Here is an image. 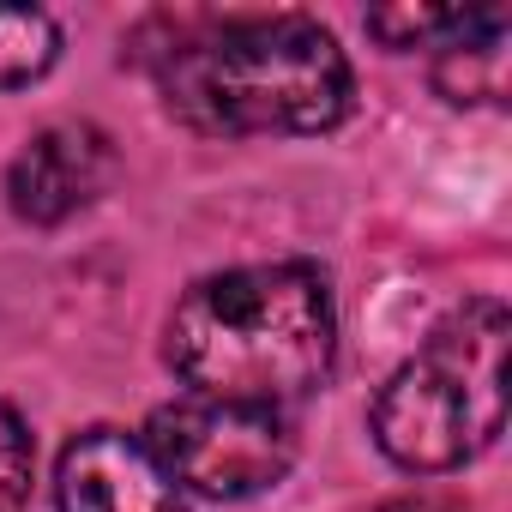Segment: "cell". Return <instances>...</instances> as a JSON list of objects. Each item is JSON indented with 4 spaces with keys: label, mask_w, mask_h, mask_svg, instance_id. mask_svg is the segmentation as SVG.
I'll list each match as a JSON object with an SVG mask.
<instances>
[{
    "label": "cell",
    "mask_w": 512,
    "mask_h": 512,
    "mask_svg": "<svg viewBox=\"0 0 512 512\" xmlns=\"http://www.w3.org/2000/svg\"><path fill=\"white\" fill-rule=\"evenodd\" d=\"M145 446L175 476L181 494L205 500H247L284 482L296 464V428L284 410L266 404H223V398H181L151 416Z\"/></svg>",
    "instance_id": "4"
},
{
    "label": "cell",
    "mask_w": 512,
    "mask_h": 512,
    "mask_svg": "<svg viewBox=\"0 0 512 512\" xmlns=\"http://www.w3.org/2000/svg\"><path fill=\"white\" fill-rule=\"evenodd\" d=\"M464 13H440V7H404V13H368V31L386 49H416V43H446L458 31Z\"/></svg>",
    "instance_id": "9"
},
{
    "label": "cell",
    "mask_w": 512,
    "mask_h": 512,
    "mask_svg": "<svg viewBox=\"0 0 512 512\" xmlns=\"http://www.w3.org/2000/svg\"><path fill=\"white\" fill-rule=\"evenodd\" d=\"M338 314L314 266H235L193 284L169 320V368L193 398L284 410L332 374Z\"/></svg>",
    "instance_id": "1"
},
{
    "label": "cell",
    "mask_w": 512,
    "mask_h": 512,
    "mask_svg": "<svg viewBox=\"0 0 512 512\" xmlns=\"http://www.w3.org/2000/svg\"><path fill=\"white\" fill-rule=\"evenodd\" d=\"M380 512H458V506H446V500H392Z\"/></svg>",
    "instance_id": "10"
},
{
    "label": "cell",
    "mask_w": 512,
    "mask_h": 512,
    "mask_svg": "<svg viewBox=\"0 0 512 512\" xmlns=\"http://www.w3.org/2000/svg\"><path fill=\"white\" fill-rule=\"evenodd\" d=\"M115 175V151L109 133H97L91 121H55L37 139H25V151L7 169V199L25 223H67L73 211H85Z\"/></svg>",
    "instance_id": "6"
},
{
    "label": "cell",
    "mask_w": 512,
    "mask_h": 512,
    "mask_svg": "<svg viewBox=\"0 0 512 512\" xmlns=\"http://www.w3.org/2000/svg\"><path fill=\"white\" fill-rule=\"evenodd\" d=\"M61 55V31L43 7H0V91L43 79Z\"/></svg>",
    "instance_id": "7"
},
{
    "label": "cell",
    "mask_w": 512,
    "mask_h": 512,
    "mask_svg": "<svg viewBox=\"0 0 512 512\" xmlns=\"http://www.w3.org/2000/svg\"><path fill=\"white\" fill-rule=\"evenodd\" d=\"M506 308L464 302L380 386L374 440L404 470H458L506 428Z\"/></svg>",
    "instance_id": "3"
},
{
    "label": "cell",
    "mask_w": 512,
    "mask_h": 512,
    "mask_svg": "<svg viewBox=\"0 0 512 512\" xmlns=\"http://www.w3.org/2000/svg\"><path fill=\"white\" fill-rule=\"evenodd\" d=\"M31 476H37L31 428L19 422V410L0 404V512H25V500H31Z\"/></svg>",
    "instance_id": "8"
},
{
    "label": "cell",
    "mask_w": 512,
    "mask_h": 512,
    "mask_svg": "<svg viewBox=\"0 0 512 512\" xmlns=\"http://www.w3.org/2000/svg\"><path fill=\"white\" fill-rule=\"evenodd\" d=\"M55 500L61 512H181L175 476L139 434L121 428H91L61 452Z\"/></svg>",
    "instance_id": "5"
},
{
    "label": "cell",
    "mask_w": 512,
    "mask_h": 512,
    "mask_svg": "<svg viewBox=\"0 0 512 512\" xmlns=\"http://www.w3.org/2000/svg\"><path fill=\"white\" fill-rule=\"evenodd\" d=\"M163 97L199 133H326L350 109V61L296 13L223 19L169 49Z\"/></svg>",
    "instance_id": "2"
}]
</instances>
